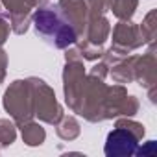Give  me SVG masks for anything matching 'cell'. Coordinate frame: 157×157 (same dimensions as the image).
<instances>
[{
  "label": "cell",
  "mask_w": 157,
  "mask_h": 157,
  "mask_svg": "<svg viewBox=\"0 0 157 157\" xmlns=\"http://www.w3.org/2000/svg\"><path fill=\"white\" fill-rule=\"evenodd\" d=\"M32 22L35 26L37 35L43 37V41H46L54 48H61V50L68 48L80 39L78 32L68 22L63 21V17L56 8L39 6V10H35V13L32 15Z\"/></svg>",
  "instance_id": "obj_1"
},
{
  "label": "cell",
  "mask_w": 157,
  "mask_h": 157,
  "mask_svg": "<svg viewBox=\"0 0 157 157\" xmlns=\"http://www.w3.org/2000/svg\"><path fill=\"white\" fill-rule=\"evenodd\" d=\"M4 109L10 113L17 126L33 120V96L28 80H15L4 93Z\"/></svg>",
  "instance_id": "obj_2"
},
{
  "label": "cell",
  "mask_w": 157,
  "mask_h": 157,
  "mask_svg": "<svg viewBox=\"0 0 157 157\" xmlns=\"http://www.w3.org/2000/svg\"><path fill=\"white\" fill-rule=\"evenodd\" d=\"M28 83L32 87V96H33V113L35 117L50 126H56L63 113V107L59 105L54 89L41 78H28Z\"/></svg>",
  "instance_id": "obj_3"
},
{
  "label": "cell",
  "mask_w": 157,
  "mask_h": 157,
  "mask_svg": "<svg viewBox=\"0 0 157 157\" xmlns=\"http://www.w3.org/2000/svg\"><path fill=\"white\" fill-rule=\"evenodd\" d=\"M144 44V39L140 35L139 24H133L131 21H118L113 28V46L122 56L131 54L133 50L140 48Z\"/></svg>",
  "instance_id": "obj_4"
},
{
  "label": "cell",
  "mask_w": 157,
  "mask_h": 157,
  "mask_svg": "<svg viewBox=\"0 0 157 157\" xmlns=\"http://www.w3.org/2000/svg\"><path fill=\"white\" fill-rule=\"evenodd\" d=\"M137 146H139V139L133 133L115 126V129L109 131L107 135L104 151L107 157H129V155H135Z\"/></svg>",
  "instance_id": "obj_5"
},
{
  "label": "cell",
  "mask_w": 157,
  "mask_h": 157,
  "mask_svg": "<svg viewBox=\"0 0 157 157\" xmlns=\"http://www.w3.org/2000/svg\"><path fill=\"white\" fill-rule=\"evenodd\" d=\"M56 10L59 11L63 21L68 22L78 32V35L83 37L85 26H87V19H89L85 0H59Z\"/></svg>",
  "instance_id": "obj_6"
},
{
  "label": "cell",
  "mask_w": 157,
  "mask_h": 157,
  "mask_svg": "<svg viewBox=\"0 0 157 157\" xmlns=\"http://www.w3.org/2000/svg\"><path fill=\"white\" fill-rule=\"evenodd\" d=\"M135 82H139L144 89L157 85V57L155 52H148L142 57L139 56L135 61Z\"/></svg>",
  "instance_id": "obj_7"
},
{
  "label": "cell",
  "mask_w": 157,
  "mask_h": 157,
  "mask_svg": "<svg viewBox=\"0 0 157 157\" xmlns=\"http://www.w3.org/2000/svg\"><path fill=\"white\" fill-rule=\"evenodd\" d=\"M109 33H111V24L105 19V15H98V17H89L87 19L83 39H87L93 44H102L104 46V43L109 37Z\"/></svg>",
  "instance_id": "obj_8"
},
{
  "label": "cell",
  "mask_w": 157,
  "mask_h": 157,
  "mask_svg": "<svg viewBox=\"0 0 157 157\" xmlns=\"http://www.w3.org/2000/svg\"><path fill=\"white\" fill-rule=\"evenodd\" d=\"M126 96H128V91L124 89L122 83L107 87V96H105V104H104V117H105V120L120 117V111H122Z\"/></svg>",
  "instance_id": "obj_9"
},
{
  "label": "cell",
  "mask_w": 157,
  "mask_h": 157,
  "mask_svg": "<svg viewBox=\"0 0 157 157\" xmlns=\"http://www.w3.org/2000/svg\"><path fill=\"white\" fill-rule=\"evenodd\" d=\"M139 56H126L124 59H120L117 65H113L111 68V78L115 83H131L135 82V61Z\"/></svg>",
  "instance_id": "obj_10"
},
{
  "label": "cell",
  "mask_w": 157,
  "mask_h": 157,
  "mask_svg": "<svg viewBox=\"0 0 157 157\" xmlns=\"http://www.w3.org/2000/svg\"><path fill=\"white\" fill-rule=\"evenodd\" d=\"M19 128H21L22 140H24V144H28V146H41V144L44 142V139H46L44 128H43L41 124L33 122V120H30V122H26V124H22V126H19Z\"/></svg>",
  "instance_id": "obj_11"
},
{
  "label": "cell",
  "mask_w": 157,
  "mask_h": 157,
  "mask_svg": "<svg viewBox=\"0 0 157 157\" xmlns=\"http://www.w3.org/2000/svg\"><path fill=\"white\" fill-rule=\"evenodd\" d=\"M56 133H57V137H59L61 140H68V142H70V140H74V139L80 137L82 128H80V122H78L74 117L63 115L61 120L56 124Z\"/></svg>",
  "instance_id": "obj_12"
},
{
  "label": "cell",
  "mask_w": 157,
  "mask_h": 157,
  "mask_svg": "<svg viewBox=\"0 0 157 157\" xmlns=\"http://www.w3.org/2000/svg\"><path fill=\"white\" fill-rule=\"evenodd\" d=\"M139 30H140V35H142L144 43L150 44V50L155 52V35H157V11L155 10H151L144 17V21L140 22Z\"/></svg>",
  "instance_id": "obj_13"
},
{
  "label": "cell",
  "mask_w": 157,
  "mask_h": 157,
  "mask_svg": "<svg viewBox=\"0 0 157 157\" xmlns=\"http://www.w3.org/2000/svg\"><path fill=\"white\" fill-rule=\"evenodd\" d=\"M139 6V0H111L109 10L118 21H131Z\"/></svg>",
  "instance_id": "obj_14"
},
{
  "label": "cell",
  "mask_w": 157,
  "mask_h": 157,
  "mask_svg": "<svg viewBox=\"0 0 157 157\" xmlns=\"http://www.w3.org/2000/svg\"><path fill=\"white\" fill-rule=\"evenodd\" d=\"M76 43H78V52H80L82 59L96 61V59H100L102 54H104V46H102V44H93V43H89L87 39H82V41L78 39Z\"/></svg>",
  "instance_id": "obj_15"
},
{
  "label": "cell",
  "mask_w": 157,
  "mask_h": 157,
  "mask_svg": "<svg viewBox=\"0 0 157 157\" xmlns=\"http://www.w3.org/2000/svg\"><path fill=\"white\" fill-rule=\"evenodd\" d=\"M17 139V124L10 118H0V146H11Z\"/></svg>",
  "instance_id": "obj_16"
},
{
  "label": "cell",
  "mask_w": 157,
  "mask_h": 157,
  "mask_svg": "<svg viewBox=\"0 0 157 157\" xmlns=\"http://www.w3.org/2000/svg\"><path fill=\"white\" fill-rule=\"evenodd\" d=\"M30 22H32V15L30 13H10V28L17 35L26 33Z\"/></svg>",
  "instance_id": "obj_17"
},
{
  "label": "cell",
  "mask_w": 157,
  "mask_h": 157,
  "mask_svg": "<svg viewBox=\"0 0 157 157\" xmlns=\"http://www.w3.org/2000/svg\"><path fill=\"white\" fill-rule=\"evenodd\" d=\"M0 2L8 13H30L35 8L33 0H0Z\"/></svg>",
  "instance_id": "obj_18"
},
{
  "label": "cell",
  "mask_w": 157,
  "mask_h": 157,
  "mask_svg": "<svg viewBox=\"0 0 157 157\" xmlns=\"http://www.w3.org/2000/svg\"><path fill=\"white\" fill-rule=\"evenodd\" d=\"M117 118H118V117H117ZM117 128H124V129H128V131L133 133L139 140H142V137H144V133H146L144 126H142L140 122L131 120V117H122V118H118V120H117Z\"/></svg>",
  "instance_id": "obj_19"
},
{
  "label": "cell",
  "mask_w": 157,
  "mask_h": 157,
  "mask_svg": "<svg viewBox=\"0 0 157 157\" xmlns=\"http://www.w3.org/2000/svg\"><path fill=\"white\" fill-rule=\"evenodd\" d=\"M137 113H139V100H137V96L128 94L126 100H124L120 117H133V115H137Z\"/></svg>",
  "instance_id": "obj_20"
},
{
  "label": "cell",
  "mask_w": 157,
  "mask_h": 157,
  "mask_svg": "<svg viewBox=\"0 0 157 157\" xmlns=\"http://www.w3.org/2000/svg\"><path fill=\"white\" fill-rule=\"evenodd\" d=\"M157 153V144H155V140H148L146 142V146H137V150H135V155H140V157H153Z\"/></svg>",
  "instance_id": "obj_21"
},
{
  "label": "cell",
  "mask_w": 157,
  "mask_h": 157,
  "mask_svg": "<svg viewBox=\"0 0 157 157\" xmlns=\"http://www.w3.org/2000/svg\"><path fill=\"white\" fill-rule=\"evenodd\" d=\"M107 74H109V67H107L104 61H100L98 65H94V67L91 68V72H89V76L100 78V80H105V78H107Z\"/></svg>",
  "instance_id": "obj_22"
},
{
  "label": "cell",
  "mask_w": 157,
  "mask_h": 157,
  "mask_svg": "<svg viewBox=\"0 0 157 157\" xmlns=\"http://www.w3.org/2000/svg\"><path fill=\"white\" fill-rule=\"evenodd\" d=\"M10 21L4 17V15H0V46H2L6 41H8V37H10Z\"/></svg>",
  "instance_id": "obj_23"
},
{
  "label": "cell",
  "mask_w": 157,
  "mask_h": 157,
  "mask_svg": "<svg viewBox=\"0 0 157 157\" xmlns=\"http://www.w3.org/2000/svg\"><path fill=\"white\" fill-rule=\"evenodd\" d=\"M8 68V54L6 50H2V46H0V83H2L6 80V70Z\"/></svg>",
  "instance_id": "obj_24"
},
{
  "label": "cell",
  "mask_w": 157,
  "mask_h": 157,
  "mask_svg": "<svg viewBox=\"0 0 157 157\" xmlns=\"http://www.w3.org/2000/svg\"><path fill=\"white\" fill-rule=\"evenodd\" d=\"M48 0H33V4H35V8H39V6H43V4H46Z\"/></svg>",
  "instance_id": "obj_25"
},
{
  "label": "cell",
  "mask_w": 157,
  "mask_h": 157,
  "mask_svg": "<svg viewBox=\"0 0 157 157\" xmlns=\"http://www.w3.org/2000/svg\"><path fill=\"white\" fill-rule=\"evenodd\" d=\"M0 10H2V2H0Z\"/></svg>",
  "instance_id": "obj_26"
},
{
  "label": "cell",
  "mask_w": 157,
  "mask_h": 157,
  "mask_svg": "<svg viewBox=\"0 0 157 157\" xmlns=\"http://www.w3.org/2000/svg\"><path fill=\"white\" fill-rule=\"evenodd\" d=\"M0 148H2V146H0Z\"/></svg>",
  "instance_id": "obj_27"
}]
</instances>
